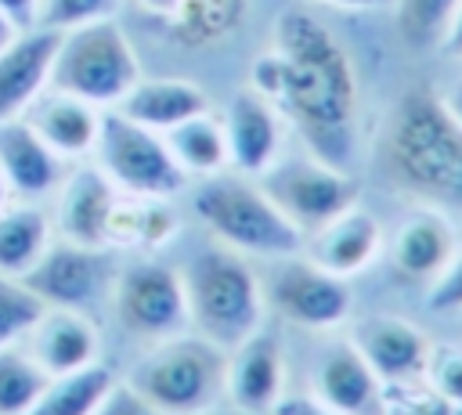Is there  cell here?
<instances>
[{"label":"cell","mask_w":462,"mask_h":415,"mask_svg":"<svg viewBox=\"0 0 462 415\" xmlns=\"http://www.w3.org/2000/svg\"><path fill=\"white\" fill-rule=\"evenodd\" d=\"M271 415H343V411H336V408H328V404H321L314 393L310 397H282V404L271 411Z\"/></svg>","instance_id":"obj_37"},{"label":"cell","mask_w":462,"mask_h":415,"mask_svg":"<svg viewBox=\"0 0 462 415\" xmlns=\"http://www.w3.org/2000/svg\"><path fill=\"white\" fill-rule=\"evenodd\" d=\"M224 134H227V159L231 170L242 177H260L274 166L282 155V115L278 108L256 94L253 87H242L231 94L224 108Z\"/></svg>","instance_id":"obj_13"},{"label":"cell","mask_w":462,"mask_h":415,"mask_svg":"<svg viewBox=\"0 0 462 415\" xmlns=\"http://www.w3.org/2000/svg\"><path fill=\"white\" fill-rule=\"evenodd\" d=\"M249 87L292 123L310 155L350 166L361 87L350 54L321 18L300 7L282 11L271 47L253 58Z\"/></svg>","instance_id":"obj_1"},{"label":"cell","mask_w":462,"mask_h":415,"mask_svg":"<svg viewBox=\"0 0 462 415\" xmlns=\"http://www.w3.org/2000/svg\"><path fill=\"white\" fill-rule=\"evenodd\" d=\"M54 242L51 217L32 202H7L0 209V274L25 278Z\"/></svg>","instance_id":"obj_24"},{"label":"cell","mask_w":462,"mask_h":415,"mask_svg":"<svg viewBox=\"0 0 462 415\" xmlns=\"http://www.w3.org/2000/svg\"><path fill=\"white\" fill-rule=\"evenodd\" d=\"M455 404L440 397L426 375L383 383V415H451Z\"/></svg>","instance_id":"obj_32"},{"label":"cell","mask_w":462,"mask_h":415,"mask_svg":"<svg viewBox=\"0 0 462 415\" xmlns=\"http://www.w3.org/2000/svg\"><path fill=\"white\" fill-rule=\"evenodd\" d=\"M256 180L303 238L357 202L354 177L310 152L292 159L278 155L274 166L263 170Z\"/></svg>","instance_id":"obj_8"},{"label":"cell","mask_w":462,"mask_h":415,"mask_svg":"<svg viewBox=\"0 0 462 415\" xmlns=\"http://www.w3.org/2000/svg\"><path fill=\"white\" fill-rule=\"evenodd\" d=\"M119 0H40V25L65 32L97 18H116Z\"/></svg>","instance_id":"obj_33"},{"label":"cell","mask_w":462,"mask_h":415,"mask_svg":"<svg viewBox=\"0 0 462 415\" xmlns=\"http://www.w3.org/2000/svg\"><path fill=\"white\" fill-rule=\"evenodd\" d=\"M43 310H47V303L22 278L0 274V350L22 343Z\"/></svg>","instance_id":"obj_31"},{"label":"cell","mask_w":462,"mask_h":415,"mask_svg":"<svg viewBox=\"0 0 462 415\" xmlns=\"http://www.w3.org/2000/svg\"><path fill=\"white\" fill-rule=\"evenodd\" d=\"M18 32H22V29H18L11 18H4V14H0V51H4V47H7V43L18 36Z\"/></svg>","instance_id":"obj_43"},{"label":"cell","mask_w":462,"mask_h":415,"mask_svg":"<svg viewBox=\"0 0 462 415\" xmlns=\"http://www.w3.org/2000/svg\"><path fill=\"white\" fill-rule=\"evenodd\" d=\"M314 397L343 415H383V379L350 339L332 343L314 368Z\"/></svg>","instance_id":"obj_18"},{"label":"cell","mask_w":462,"mask_h":415,"mask_svg":"<svg viewBox=\"0 0 462 415\" xmlns=\"http://www.w3.org/2000/svg\"><path fill=\"white\" fill-rule=\"evenodd\" d=\"M451 415H462V404H455V411H451Z\"/></svg>","instance_id":"obj_46"},{"label":"cell","mask_w":462,"mask_h":415,"mask_svg":"<svg viewBox=\"0 0 462 415\" xmlns=\"http://www.w3.org/2000/svg\"><path fill=\"white\" fill-rule=\"evenodd\" d=\"M458 238L448 220V213L419 206L401 220V227L390 238V263L408 281H433L448 260L455 256Z\"/></svg>","instance_id":"obj_22"},{"label":"cell","mask_w":462,"mask_h":415,"mask_svg":"<svg viewBox=\"0 0 462 415\" xmlns=\"http://www.w3.org/2000/svg\"><path fill=\"white\" fill-rule=\"evenodd\" d=\"M188 296V328L220 350H235L263 328V281L249 260L227 245L199 249L180 271Z\"/></svg>","instance_id":"obj_3"},{"label":"cell","mask_w":462,"mask_h":415,"mask_svg":"<svg viewBox=\"0 0 462 415\" xmlns=\"http://www.w3.org/2000/svg\"><path fill=\"white\" fill-rule=\"evenodd\" d=\"M245 11V0H180L177 11L170 14V25L180 43L206 47L224 40Z\"/></svg>","instance_id":"obj_28"},{"label":"cell","mask_w":462,"mask_h":415,"mask_svg":"<svg viewBox=\"0 0 462 415\" xmlns=\"http://www.w3.org/2000/svg\"><path fill=\"white\" fill-rule=\"evenodd\" d=\"M458 0H390L393 25L404 47L411 51H433L444 40V29L451 22Z\"/></svg>","instance_id":"obj_30"},{"label":"cell","mask_w":462,"mask_h":415,"mask_svg":"<svg viewBox=\"0 0 462 415\" xmlns=\"http://www.w3.org/2000/svg\"><path fill=\"white\" fill-rule=\"evenodd\" d=\"M0 14L11 18L18 29L40 25V0H0Z\"/></svg>","instance_id":"obj_38"},{"label":"cell","mask_w":462,"mask_h":415,"mask_svg":"<svg viewBox=\"0 0 462 415\" xmlns=\"http://www.w3.org/2000/svg\"><path fill=\"white\" fill-rule=\"evenodd\" d=\"M440 51H444L448 58L462 61V0H458V4H455V11H451V22H448L444 40H440Z\"/></svg>","instance_id":"obj_39"},{"label":"cell","mask_w":462,"mask_h":415,"mask_svg":"<svg viewBox=\"0 0 462 415\" xmlns=\"http://www.w3.org/2000/svg\"><path fill=\"white\" fill-rule=\"evenodd\" d=\"M206 415H242V411H235V408H213V411H206Z\"/></svg>","instance_id":"obj_45"},{"label":"cell","mask_w":462,"mask_h":415,"mask_svg":"<svg viewBox=\"0 0 462 415\" xmlns=\"http://www.w3.org/2000/svg\"><path fill=\"white\" fill-rule=\"evenodd\" d=\"M430 307L448 314V310H462V245L455 249V256L448 260V267L430 281Z\"/></svg>","instance_id":"obj_35"},{"label":"cell","mask_w":462,"mask_h":415,"mask_svg":"<svg viewBox=\"0 0 462 415\" xmlns=\"http://www.w3.org/2000/svg\"><path fill=\"white\" fill-rule=\"evenodd\" d=\"M97 415H162V411L152 408L130 383H116L112 393L105 397V404L97 408Z\"/></svg>","instance_id":"obj_36"},{"label":"cell","mask_w":462,"mask_h":415,"mask_svg":"<svg viewBox=\"0 0 462 415\" xmlns=\"http://www.w3.org/2000/svg\"><path fill=\"white\" fill-rule=\"evenodd\" d=\"M285 397V350L278 336L256 328L245 343L227 350L224 404L242 415H271Z\"/></svg>","instance_id":"obj_12"},{"label":"cell","mask_w":462,"mask_h":415,"mask_svg":"<svg viewBox=\"0 0 462 415\" xmlns=\"http://www.w3.org/2000/svg\"><path fill=\"white\" fill-rule=\"evenodd\" d=\"M116 383V372L101 361L65 375H51L29 415H97Z\"/></svg>","instance_id":"obj_27"},{"label":"cell","mask_w":462,"mask_h":415,"mask_svg":"<svg viewBox=\"0 0 462 415\" xmlns=\"http://www.w3.org/2000/svg\"><path fill=\"white\" fill-rule=\"evenodd\" d=\"M119 191L116 184L97 170V166H76L61 177L58 184V202H54V235L76 245H90V249H108V220H112V206H116Z\"/></svg>","instance_id":"obj_14"},{"label":"cell","mask_w":462,"mask_h":415,"mask_svg":"<svg viewBox=\"0 0 462 415\" xmlns=\"http://www.w3.org/2000/svg\"><path fill=\"white\" fill-rule=\"evenodd\" d=\"M170 155L177 159V166L184 170V177H213L224 173L231 166L227 159V134H224V119L213 112H199L184 123H177L173 130L162 134Z\"/></svg>","instance_id":"obj_25"},{"label":"cell","mask_w":462,"mask_h":415,"mask_svg":"<svg viewBox=\"0 0 462 415\" xmlns=\"http://www.w3.org/2000/svg\"><path fill=\"white\" fill-rule=\"evenodd\" d=\"M350 343L361 350V357L375 368V375L383 383L390 379H415V375H426V364H430V336L408 321V318H397V314H368L354 325L350 332Z\"/></svg>","instance_id":"obj_15"},{"label":"cell","mask_w":462,"mask_h":415,"mask_svg":"<svg viewBox=\"0 0 462 415\" xmlns=\"http://www.w3.org/2000/svg\"><path fill=\"white\" fill-rule=\"evenodd\" d=\"M11 202V188H7V180H4V173H0V209Z\"/></svg>","instance_id":"obj_44"},{"label":"cell","mask_w":462,"mask_h":415,"mask_svg":"<svg viewBox=\"0 0 462 415\" xmlns=\"http://www.w3.org/2000/svg\"><path fill=\"white\" fill-rule=\"evenodd\" d=\"M47 307H90L108 285V256L105 249L76 245V242H51L36 267L22 278Z\"/></svg>","instance_id":"obj_11"},{"label":"cell","mask_w":462,"mask_h":415,"mask_svg":"<svg viewBox=\"0 0 462 415\" xmlns=\"http://www.w3.org/2000/svg\"><path fill=\"white\" fill-rule=\"evenodd\" d=\"M141 79V61L116 18H97L58 32V51L51 65V87L76 94L90 105L116 108L126 90Z\"/></svg>","instance_id":"obj_6"},{"label":"cell","mask_w":462,"mask_h":415,"mask_svg":"<svg viewBox=\"0 0 462 415\" xmlns=\"http://www.w3.org/2000/svg\"><path fill=\"white\" fill-rule=\"evenodd\" d=\"M321 7H336V11H375V7H390V0H310Z\"/></svg>","instance_id":"obj_40"},{"label":"cell","mask_w":462,"mask_h":415,"mask_svg":"<svg viewBox=\"0 0 462 415\" xmlns=\"http://www.w3.org/2000/svg\"><path fill=\"white\" fill-rule=\"evenodd\" d=\"M112 310H116V321L130 336L148 339V343L184 332L188 296H184L180 271L155 256H141L126 263L112 278Z\"/></svg>","instance_id":"obj_9"},{"label":"cell","mask_w":462,"mask_h":415,"mask_svg":"<svg viewBox=\"0 0 462 415\" xmlns=\"http://www.w3.org/2000/svg\"><path fill=\"white\" fill-rule=\"evenodd\" d=\"M22 119L43 137V144L61 155V159H87L94 155V144H97V130H101V108L76 97V94H65V90H54L47 87L25 112Z\"/></svg>","instance_id":"obj_20"},{"label":"cell","mask_w":462,"mask_h":415,"mask_svg":"<svg viewBox=\"0 0 462 415\" xmlns=\"http://www.w3.org/2000/svg\"><path fill=\"white\" fill-rule=\"evenodd\" d=\"M303 245H307V260H314L318 267L339 278H354L368 271L372 260L383 253V224L354 202L350 209H343L339 217L310 231Z\"/></svg>","instance_id":"obj_17"},{"label":"cell","mask_w":462,"mask_h":415,"mask_svg":"<svg viewBox=\"0 0 462 415\" xmlns=\"http://www.w3.org/2000/svg\"><path fill=\"white\" fill-rule=\"evenodd\" d=\"M0 173L14 198L32 202L58 191L65 177V159L54 155L43 137L18 115L0 123Z\"/></svg>","instance_id":"obj_21"},{"label":"cell","mask_w":462,"mask_h":415,"mask_svg":"<svg viewBox=\"0 0 462 415\" xmlns=\"http://www.w3.org/2000/svg\"><path fill=\"white\" fill-rule=\"evenodd\" d=\"M94 166L116 184L123 195L144 198H170L177 195L188 177L166 148V137L126 119L116 108L101 112V130L94 144Z\"/></svg>","instance_id":"obj_7"},{"label":"cell","mask_w":462,"mask_h":415,"mask_svg":"<svg viewBox=\"0 0 462 415\" xmlns=\"http://www.w3.org/2000/svg\"><path fill=\"white\" fill-rule=\"evenodd\" d=\"M25 350L47 375H65V372H76L97 361L101 336L83 310L47 307L25 336Z\"/></svg>","instance_id":"obj_19"},{"label":"cell","mask_w":462,"mask_h":415,"mask_svg":"<svg viewBox=\"0 0 462 415\" xmlns=\"http://www.w3.org/2000/svg\"><path fill=\"white\" fill-rule=\"evenodd\" d=\"M440 101H444V108H448V115L462 126V79L458 83H451L444 94H440Z\"/></svg>","instance_id":"obj_41"},{"label":"cell","mask_w":462,"mask_h":415,"mask_svg":"<svg viewBox=\"0 0 462 415\" xmlns=\"http://www.w3.org/2000/svg\"><path fill=\"white\" fill-rule=\"evenodd\" d=\"M191 209L220 245L242 256L278 260L303 249V235L285 220L256 177L227 170L202 177L191 195Z\"/></svg>","instance_id":"obj_4"},{"label":"cell","mask_w":462,"mask_h":415,"mask_svg":"<svg viewBox=\"0 0 462 415\" xmlns=\"http://www.w3.org/2000/svg\"><path fill=\"white\" fill-rule=\"evenodd\" d=\"M47 372L32 361L25 346L0 350V415H29L47 386Z\"/></svg>","instance_id":"obj_29"},{"label":"cell","mask_w":462,"mask_h":415,"mask_svg":"<svg viewBox=\"0 0 462 415\" xmlns=\"http://www.w3.org/2000/svg\"><path fill=\"white\" fill-rule=\"evenodd\" d=\"M54 51H58V32L43 25L22 29L0 51V123L18 119L51 87Z\"/></svg>","instance_id":"obj_16"},{"label":"cell","mask_w":462,"mask_h":415,"mask_svg":"<svg viewBox=\"0 0 462 415\" xmlns=\"http://www.w3.org/2000/svg\"><path fill=\"white\" fill-rule=\"evenodd\" d=\"M426 379L440 397H448L451 404H462V346H433Z\"/></svg>","instance_id":"obj_34"},{"label":"cell","mask_w":462,"mask_h":415,"mask_svg":"<svg viewBox=\"0 0 462 415\" xmlns=\"http://www.w3.org/2000/svg\"><path fill=\"white\" fill-rule=\"evenodd\" d=\"M177 217L166 206V198H144V195H123L112 206L108 238L105 245L119 249H159L173 238Z\"/></svg>","instance_id":"obj_26"},{"label":"cell","mask_w":462,"mask_h":415,"mask_svg":"<svg viewBox=\"0 0 462 415\" xmlns=\"http://www.w3.org/2000/svg\"><path fill=\"white\" fill-rule=\"evenodd\" d=\"M263 300L292 325L310 328V332H328L336 325H343L350 318V285L346 278L318 267L314 260L292 253V256H278L267 285H263Z\"/></svg>","instance_id":"obj_10"},{"label":"cell","mask_w":462,"mask_h":415,"mask_svg":"<svg viewBox=\"0 0 462 415\" xmlns=\"http://www.w3.org/2000/svg\"><path fill=\"white\" fill-rule=\"evenodd\" d=\"M134 4H141V7L152 11V14H166V18H170V14L177 11L180 0H134Z\"/></svg>","instance_id":"obj_42"},{"label":"cell","mask_w":462,"mask_h":415,"mask_svg":"<svg viewBox=\"0 0 462 415\" xmlns=\"http://www.w3.org/2000/svg\"><path fill=\"white\" fill-rule=\"evenodd\" d=\"M116 112H123L126 119H134V123H141L155 134H166L177 123L199 115V112H209V97L191 79H173V76L144 79L141 76L126 90V97L116 105Z\"/></svg>","instance_id":"obj_23"},{"label":"cell","mask_w":462,"mask_h":415,"mask_svg":"<svg viewBox=\"0 0 462 415\" xmlns=\"http://www.w3.org/2000/svg\"><path fill=\"white\" fill-rule=\"evenodd\" d=\"M383 180L404 198L462 213V126L430 87H408L386 112L375 137Z\"/></svg>","instance_id":"obj_2"},{"label":"cell","mask_w":462,"mask_h":415,"mask_svg":"<svg viewBox=\"0 0 462 415\" xmlns=\"http://www.w3.org/2000/svg\"><path fill=\"white\" fill-rule=\"evenodd\" d=\"M227 350L202 339L199 332H177L137 361L130 386L162 415H206L224 408Z\"/></svg>","instance_id":"obj_5"}]
</instances>
